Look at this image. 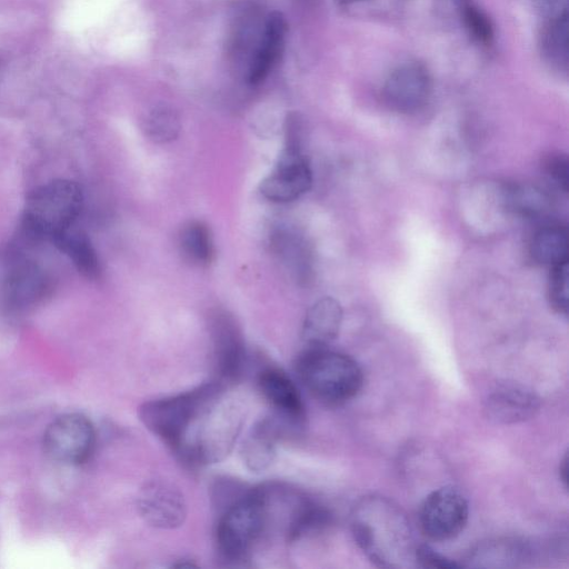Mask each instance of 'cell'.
Instances as JSON below:
<instances>
[{
	"label": "cell",
	"mask_w": 569,
	"mask_h": 569,
	"mask_svg": "<svg viewBox=\"0 0 569 569\" xmlns=\"http://www.w3.org/2000/svg\"><path fill=\"white\" fill-rule=\"evenodd\" d=\"M352 536L369 560L381 568L416 566L418 545L407 515L390 499L361 498L350 515Z\"/></svg>",
	"instance_id": "1"
},
{
	"label": "cell",
	"mask_w": 569,
	"mask_h": 569,
	"mask_svg": "<svg viewBox=\"0 0 569 569\" xmlns=\"http://www.w3.org/2000/svg\"><path fill=\"white\" fill-rule=\"evenodd\" d=\"M244 421L242 405L223 395L197 418L177 457L190 467L217 463L232 451Z\"/></svg>",
	"instance_id": "2"
},
{
	"label": "cell",
	"mask_w": 569,
	"mask_h": 569,
	"mask_svg": "<svg viewBox=\"0 0 569 569\" xmlns=\"http://www.w3.org/2000/svg\"><path fill=\"white\" fill-rule=\"evenodd\" d=\"M82 206L83 194L74 181L54 179L39 186L26 200L22 233L29 241L52 242L73 227Z\"/></svg>",
	"instance_id": "3"
},
{
	"label": "cell",
	"mask_w": 569,
	"mask_h": 569,
	"mask_svg": "<svg viewBox=\"0 0 569 569\" xmlns=\"http://www.w3.org/2000/svg\"><path fill=\"white\" fill-rule=\"evenodd\" d=\"M224 388L212 380L176 396L146 401L138 409L139 419L176 453L199 415L224 393Z\"/></svg>",
	"instance_id": "4"
},
{
	"label": "cell",
	"mask_w": 569,
	"mask_h": 569,
	"mask_svg": "<svg viewBox=\"0 0 569 569\" xmlns=\"http://www.w3.org/2000/svg\"><path fill=\"white\" fill-rule=\"evenodd\" d=\"M217 511L214 542L219 558L227 565L243 563L267 529L261 486L249 487Z\"/></svg>",
	"instance_id": "5"
},
{
	"label": "cell",
	"mask_w": 569,
	"mask_h": 569,
	"mask_svg": "<svg viewBox=\"0 0 569 569\" xmlns=\"http://www.w3.org/2000/svg\"><path fill=\"white\" fill-rule=\"evenodd\" d=\"M296 372L309 392L330 406L345 403L361 389L363 376L349 356L321 348H306L296 361Z\"/></svg>",
	"instance_id": "6"
},
{
	"label": "cell",
	"mask_w": 569,
	"mask_h": 569,
	"mask_svg": "<svg viewBox=\"0 0 569 569\" xmlns=\"http://www.w3.org/2000/svg\"><path fill=\"white\" fill-rule=\"evenodd\" d=\"M96 432L91 421L80 413L54 419L43 433V450L49 458L66 465L84 462L92 453Z\"/></svg>",
	"instance_id": "7"
},
{
	"label": "cell",
	"mask_w": 569,
	"mask_h": 569,
	"mask_svg": "<svg viewBox=\"0 0 569 569\" xmlns=\"http://www.w3.org/2000/svg\"><path fill=\"white\" fill-rule=\"evenodd\" d=\"M469 507L466 497L455 487H441L425 499L420 509L422 531L432 540L457 537L466 527Z\"/></svg>",
	"instance_id": "8"
},
{
	"label": "cell",
	"mask_w": 569,
	"mask_h": 569,
	"mask_svg": "<svg viewBox=\"0 0 569 569\" xmlns=\"http://www.w3.org/2000/svg\"><path fill=\"white\" fill-rule=\"evenodd\" d=\"M213 365L218 382L224 387L239 380L246 365V346L234 317L226 310H216L209 320Z\"/></svg>",
	"instance_id": "9"
},
{
	"label": "cell",
	"mask_w": 569,
	"mask_h": 569,
	"mask_svg": "<svg viewBox=\"0 0 569 569\" xmlns=\"http://www.w3.org/2000/svg\"><path fill=\"white\" fill-rule=\"evenodd\" d=\"M258 389L288 432H297L306 422L301 395L290 377L277 367H264L257 376Z\"/></svg>",
	"instance_id": "10"
},
{
	"label": "cell",
	"mask_w": 569,
	"mask_h": 569,
	"mask_svg": "<svg viewBox=\"0 0 569 569\" xmlns=\"http://www.w3.org/2000/svg\"><path fill=\"white\" fill-rule=\"evenodd\" d=\"M432 83L420 63L406 62L396 67L386 78L382 97L392 110L413 113L421 110L431 94Z\"/></svg>",
	"instance_id": "11"
},
{
	"label": "cell",
	"mask_w": 569,
	"mask_h": 569,
	"mask_svg": "<svg viewBox=\"0 0 569 569\" xmlns=\"http://www.w3.org/2000/svg\"><path fill=\"white\" fill-rule=\"evenodd\" d=\"M138 511L149 526L157 529H176L187 517L182 492L163 480L146 482L138 495Z\"/></svg>",
	"instance_id": "12"
},
{
	"label": "cell",
	"mask_w": 569,
	"mask_h": 569,
	"mask_svg": "<svg viewBox=\"0 0 569 569\" xmlns=\"http://www.w3.org/2000/svg\"><path fill=\"white\" fill-rule=\"evenodd\" d=\"M312 184V171L300 150L286 148L274 170L260 183L261 194L273 202H289Z\"/></svg>",
	"instance_id": "13"
},
{
	"label": "cell",
	"mask_w": 569,
	"mask_h": 569,
	"mask_svg": "<svg viewBox=\"0 0 569 569\" xmlns=\"http://www.w3.org/2000/svg\"><path fill=\"white\" fill-rule=\"evenodd\" d=\"M287 32L288 26L282 13L274 11L266 17L248 58V83L257 86L269 77L283 53Z\"/></svg>",
	"instance_id": "14"
},
{
	"label": "cell",
	"mask_w": 569,
	"mask_h": 569,
	"mask_svg": "<svg viewBox=\"0 0 569 569\" xmlns=\"http://www.w3.org/2000/svg\"><path fill=\"white\" fill-rule=\"evenodd\" d=\"M43 270L32 261L18 260L2 283V302L11 312H23L42 300L48 290Z\"/></svg>",
	"instance_id": "15"
},
{
	"label": "cell",
	"mask_w": 569,
	"mask_h": 569,
	"mask_svg": "<svg viewBox=\"0 0 569 569\" xmlns=\"http://www.w3.org/2000/svg\"><path fill=\"white\" fill-rule=\"evenodd\" d=\"M540 408L539 397L523 386L503 383L497 386L486 398V417L502 425H512L532 418Z\"/></svg>",
	"instance_id": "16"
},
{
	"label": "cell",
	"mask_w": 569,
	"mask_h": 569,
	"mask_svg": "<svg viewBox=\"0 0 569 569\" xmlns=\"http://www.w3.org/2000/svg\"><path fill=\"white\" fill-rule=\"evenodd\" d=\"M286 435V429L272 415L259 420L240 446L246 468L254 473L269 469L277 456V443Z\"/></svg>",
	"instance_id": "17"
},
{
	"label": "cell",
	"mask_w": 569,
	"mask_h": 569,
	"mask_svg": "<svg viewBox=\"0 0 569 569\" xmlns=\"http://www.w3.org/2000/svg\"><path fill=\"white\" fill-rule=\"evenodd\" d=\"M342 322L340 303L323 297L307 311L302 326V341L306 348L327 347L339 333Z\"/></svg>",
	"instance_id": "18"
},
{
	"label": "cell",
	"mask_w": 569,
	"mask_h": 569,
	"mask_svg": "<svg viewBox=\"0 0 569 569\" xmlns=\"http://www.w3.org/2000/svg\"><path fill=\"white\" fill-rule=\"evenodd\" d=\"M532 548L518 539H498L483 542L470 551L467 565L481 568H509L529 561Z\"/></svg>",
	"instance_id": "19"
},
{
	"label": "cell",
	"mask_w": 569,
	"mask_h": 569,
	"mask_svg": "<svg viewBox=\"0 0 569 569\" xmlns=\"http://www.w3.org/2000/svg\"><path fill=\"white\" fill-rule=\"evenodd\" d=\"M529 254L536 263L549 269L567 262V229L551 221L541 222L530 239Z\"/></svg>",
	"instance_id": "20"
},
{
	"label": "cell",
	"mask_w": 569,
	"mask_h": 569,
	"mask_svg": "<svg viewBox=\"0 0 569 569\" xmlns=\"http://www.w3.org/2000/svg\"><path fill=\"white\" fill-rule=\"evenodd\" d=\"M64 253L79 273L89 280H96L101 274V264L90 238L73 227L59 234L51 242Z\"/></svg>",
	"instance_id": "21"
},
{
	"label": "cell",
	"mask_w": 569,
	"mask_h": 569,
	"mask_svg": "<svg viewBox=\"0 0 569 569\" xmlns=\"http://www.w3.org/2000/svg\"><path fill=\"white\" fill-rule=\"evenodd\" d=\"M568 12L565 7L547 21L540 42L545 59L559 71L568 69Z\"/></svg>",
	"instance_id": "22"
},
{
	"label": "cell",
	"mask_w": 569,
	"mask_h": 569,
	"mask_svg": "<svg viewBox=\"0 0 569 569\" xmlns=\"http://www.w3.org/2000/svg\"><path fill=\"white\" fill-rule=\"evenodd\" d=\"M271 248L299 281L310 273V252L299 234L288 229H278L271 236Z\"/></svg>",
	"instance_id": "23"
},
{
	"label": "cell",
	"mask_w": 569,
	"mask_h": 569,
	"mask_svg": "<svg viewBox=\"0 0 569 569\" xmlns=\"http://www.w3.org/2000/svg\"><path fill=\"white\" fill-rule=\"evenodd\" d=\"M506 194L511 210L526 219L545 222L552 210L550 196L536 186L515 184L507 190Z\"/></svg>",
	"instance_id": "24"
},
{
	"label": "cell",
	"mask_w": 569,
	"mask_h": 569,
	"mask_svg": "<svg viewBox=\"0 0 569 569\" xmlns=\"http://www.w3.org/2000/svg\"><path fill=\"white\" fill-rule=\"evenodd\" d=\"M179 247L184 259L197 266H207L213 259V242L208 226L189 221L179 233Z\"/></svg>",
	"instance_id": "25"
},
{
	"label": "cell",
	"mask_w": 569,
	"mask_h": 569,
	"mask_svg": "<svg viewBox=\"0 0 569 569\" xmlns=\"http://www.w3.org/2000/svg\"><path fill=\"white\" fill-rule=\"evenodd\" d=\"M146 131L154 142L173 140L180 131V120L169 107H157L147 117Z\"/></svg>",
	"instance_id": "26"
},
{
	"label": "cell",
	"mask_w": 569,
	"mask_h": 569,
	"mask_svg": "<svg viewBox=\"0 0 569 569\" xmlns=\"http://www.w3.org/2000/svg\"><path fill=\"white\" fill-rule=\"evenodd\" d=\"M548 300L559 315L568 313V261L550 268Z\"/></svg>",
	"instance_id": "27"
},
{
	"label": "cell",
	"mask_w": 569,
	"mask_h": 569,
	"mask_svg": "<svg viewBox=\"0 0 569 569\" xmlns=\"http://www.w3.org/2000/svg\"><path fill=\"white\" fill-rule=\"evenodd\" d=\"M462 18L469 33L480 43L488 44L493 38V29L489 18L479 8L466 4Z\"/></svg>",
	"instance_id": "28"
},
{
	"label": "cell",
	"mask_w": 569,
	"mask_h": 569,
	"mask_svg": "<svg viewBox=\"0 0 569 569\" xmlns=\"http://www.w3.org/2000/svg\"><path fill=\"white\" fill-rule=\"evenodd\" d=\"M542 168L551 183L562 192H567L569 172L567 157L560 153H550L545 158Z\"/></svg>",
	"instance_id": "29"
},
{
	"label": "cell",
	"mask_w": 569,
	"mask_h": 569,
	"mask_svg": "<svg viewBox=\"0 0 569 569\" xmlns=\"http://www.w3.org/2000/svg\"><path fill=\"white\" fill-rule=\"evenodd\" d=\"M416 566L421 568H438V569H458L462 565L447 558L446 556L437 552L427 545L417 547L416 551Z\"/></svg>",
	"instance_id": "30"
},
{
	"label": "cell",
	"mask_w": 569,
	"mask_h": 569,
	"mask_svg": "<svg viewBox=\"0 0 569 569\" xmlns=\"http://www.w3.org/2000/svg\"><path fill=\"white\" fill-rule=\"evenodd\" d=\"M560 479L563 482V486L567 488L568 486V455H565L563 459L560 462L559 468Z\"/></svg>",
	"instance_id": "31"
},
{
	"label": "cell",
	"mask_w": 569,
	"mask_h": 569,
	"mask_svg": "<svg viewBox=\"0 0 569 569\" xmlns=\"http://www.w3.org/2000/svg\"><path fill=\"white\" fill-rule=\"evenodd\" d=\"M338 7L345 8L352 6L361 0H333Z\"/></svg>",
	"instance_id": "32"
}]
</instances>
